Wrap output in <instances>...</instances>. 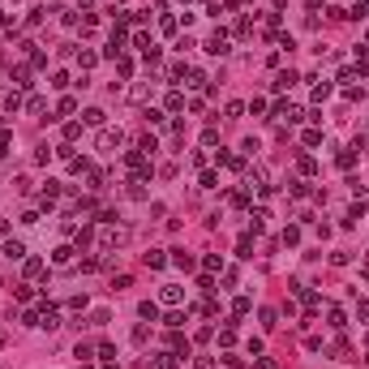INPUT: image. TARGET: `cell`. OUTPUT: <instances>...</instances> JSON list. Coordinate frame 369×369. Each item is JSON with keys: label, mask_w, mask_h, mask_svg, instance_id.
I'll list each match as a JSON object with an SVG mask.
<instances>
[{"label": "cell", "mask_w": 369, "mask_h": 369, "mask_svg": "<svg viewBox=\"0 0 369 369\" xmlns=\"http://www.w3.org/2000/svg\"><path fill=\"white\" fill-rule=\"evenodd\" d=\"M206 52H210V56H228V52H232V39H228L223 30H215V34L206 39Z\"/></svg>", "instance_id": "cell-1"}, {"label": "cell", "mask_w": 369, "mask_h": 369, "mask_svg": "<svg viewBox=\"0 0 369 369\" xmlns=\"http://www.w3.org/2000/svg\"><path fill=\"white\" fill-rule=\"evenodd\" d=\"M159 301H163V305H181V301H185V288H181V283H163V288H159Z\"/></svg>", "instance_id": "cell-3"}, {"label": "cell", "mask_w": 369, "mask_h": 369, "mask_svg": "<svg viewBox=\"0 0 369 369\" xmlns=\"http://www.w3.org/2000/svg\"><path fill=\"white\" fill-rule=\"evenodd\" d=\"M82 121H86V125H103V112H99V108H86V112H82Z\"/></svg>", "instance_id": "cell-18"}, {"label": "cell", "mask_w": 369, "mask_h": 369, "mask_svg": "<svg viewBox=\"0 0 369 369\" xmlns=\"http://www.w3.org/2000/svg\"><path fill=\"white\" fill-rule=\"evenodd\" d=\"M56 198H61V185L47 181V185H43V193H39V202H43V206H56Z\"/></svg>", "instance_id": "cell-5"}, {"label": "cell", "mask_w": 369, "mask_h": 369, "mask_svg": "<svg viewBox=\"0 0 369 369\" xmlns=\"http://www.w3.org/2000/svg\"><path fill=\"white\" fill-rule=\"evenodd\" d=\"M9 142H13V138H9V133H5V129H0V154H5V150H9Z\"/></svg>", "instance_id": "cell-29"}, {"label": "cell", "mask_w": 369, "mask_h": 369, "mask_svg": "<svg viewBox=\"0 0 369 369\" xmlns=\"http://www.w3.org/2000/svg\"><path fill=\"white\" fill-rule=\"evenodd\" d=\"M94 61H99L94 52H77V65H82V69H94Z\"/></svg>", "instance_id": "cell-21"}, {"label": "cell", "mask_w": 369, "mask_h": 369, "mask_svg": "<svg viewBox=\"0 0 369 369\" xmlns=\"http://www.w3.org/2000/svg\"><path fill=\"white\" fill-rule=\"evenodd\" d=\"M163 262H168V258H163V249H150V254H146V266H150V270H159Z\"/></svg>", "instance_id": "cell-11"}, {"label": "cell", "mask_w": 369, "mask_h": 369, "mask_svg": "<svg viewBox=\"0 0 369 369\" xmlns=\"http://www.w3.org/2000/svg\"><path fill=\"white\" fill-rule=\"evenodd\" d=\"M0 26H9V17H5V13H0Z\"/></svg>", "instance_id": "cell-30"}, {"label": "cell", "mask_w": 369, "mask_h": 369, "mask_svg": "<svg viewBox=\"0 0 369 369\" xmlns=\"http://www.w3.org/2000/svg\"><path fill=\"white\" fill-rule=\"evenodd\" d=\"M103 369H116V365H103Z\"/></svg>", "instance_id": "cell-31"}, {"label": "cell", "mask_w": 369, "mask_h": 369, "mask_svg": "<svg viewBox=\"0 0 369 369\" xmlns=\"http://www.w3.org/2000/svg\"><path fill=\"white\" fill-rule=\"evenodd\" d=\"M172 262H176V266H181V270H193V258H189V254H181V249H176V254H172Z\"/></svg>", "instance_id": "cell-15"}, {"label": "cell", "mask_w": 369, "mask_h": 369, "mask_svg": "<svg viewBox=\"0 0 369 369\" xmlns=\"http://www.w3.org/2000/svg\"><path fill=\"white\" fill-rule=\"evenodd\" d=\"M73 254H77L73 245H56V249H52V266H61V270L73 266Z\"/></svg>", "instance_id": "cell-2"}, {"label": "cell", "mask_w": 369, "mask_h": 369, "mask_svg": "<svg viewBox=\"0 0 369 369\" xmlns=\"http://www.w3.org/2000/svg\"><path fill=\"white\" fill-rule=\"evenodd\" d=\"M185 5H189V0H185Z\"/></svg>", "instance_id": "cell-33"}, {"label": "cell", "mask_w": 369, "mask_h": 369, "mask_svg": "<svg viewBox=\"0 0 369 369\" xmlns=\"http://www.w3.org/2000/svg\"><path fill=\"white\" fill-rule=\"evenodd\" d=\"M121 142H125L121 129H103V133H99V150H112V146H121Z\"/></svg>", "instance_id": "cell-4"}, {"label": "cell", "mask_w": 369, "mask_h": 369, "mask_svg": "<svg viewBox=\"0 0 369 369\" xmlns=\"http://www.w3.org/2000/svg\"><path fill=\"white\" fill-rule=\"evenodd\" d=\"M275 116H279V121H288V125H296V121H301V108H292V103H279Z\"/></svg>", "instance_id": "cell-6"}, {"label": "cell", "mask_w": 369, "mask_h": 369, "mask_svg": "<svg viewBox=\"0 0 369 369\" xmlns=\"http://www.w3.org/2000/svg\"><path fill=\"white\" fill-rule=\"evenodd\" d=\"M176 361H181L176 352H159V356H154V369H176Z\"/></svg>", "instance_id": "cell-8"}, {"label": "cell", "mask_w": 369, "mask_h": 369, "mask_svg": "<svg viewBox=\"0 0 369 369\" xmlns=\"http://www.w3.org/2000/svg\"><path fill=\"white\" fill-rule=\"evenodd\" d=\"M65 309H69V314H82V309H86V296H69Z\"/></svg>", "instance_id": "cell-19"}, {"label": "cell", "mask_w": 369, "mask_h": 369, "mask_svg": "<svg viewBox=\"0 0 369 369\" xmlns=\"http://www.w3.org/2000/svg\"><path fill=\"white\" fill-rule=\"evenodd\" d=\"M129 99H133V103H146V99H150V86H133V90H129Z\"/></svg>", "instance_id": "cell-17"}, {"label": "cell", "mask_w": 369, "mask_h": 369, "mask_svg": "<svg viewBox=\"0 0 369 369\" xmlns=\"http://www.w3.org/2000/svg\"><path fill=\"white\" fill-rule=\"evenodd\" d=\"M249 309H254V305H249V296H236V301H232V314H236V318H245Z\"/></svg>", "instance_id": "cell-12"}, {"label": "cell", "mask_w": 369, "mask_h": 369, "mask_svg": "<svg viewBox=\"0 0 369 369\" xmlns=\"http://www.w3.org/2000/svg\"><path fill=\"white\" fill-rule=\"evenodd\" d=\"M0 343H5V335H0Z\"/></svg>", "instance_id": "cell-32"}, {"label": "cell", "mask_w": 369, "mask_h": 369, "mask_svg": "<svg viewBox=\"0 0 369 369\" xmlns=\"http://www.w3.org/2000/svg\"><path fill=\"white\" fill-rule=\"evenodd\" d=\"M138 314H142V318H150V322H154V318H159V305H150V301H142V305H138Z\"/></svg>", "instance_id": "cell-14"}, {"label": "cell", "mask_w": 369, "mask_h": 369, "mask_svg": "<svg viewBox=\"0 0 369 369\" xmlns=\"http://www.w3.org/2000/svg\"><path fill=\"white\" fill-rule=\"evenodd\" d=\"M185 86H193V90H202V86H206V73H202V69H185Z\"/></svg>", "instance_id": "cell-7"}, {"label": "cell", "mask_w": 369, "mask_h": 369, "mask_svg": "<svg viewBox=\"0 0 369 369\" xmlns=\"http://www.w3.org/2000/svg\"><path fill=\"white\" fill-rule=\"evenodd\" d=\"M181 322H185V314H176V309H172V314H168V318H163V326H172V331H176V326H181Z\"/></svg>", "instance_id": "cell-26"}, {"label": "cell", "mask_w": 369, "mask_h": 369, "mask_svg": "<svg viewBox=\"0 0 369 369\" xmlns=\"http://www.w3.org/2000/svg\"><path fill=\"white\" fill-rule=\"evenodd\" d=\"M5 258H26V245L22 241H5Z\"/></svg>", "instance_id": "cell-10"}, {"label": "cell", "mask_w": 369, "mask_h": 369, "mask_svg": "<svg viewBox=\"0 0 369 369\" xmlns=\"http://www.w3.org/2000/svg\"><path fill=\"white\" fill-rule=\"evenodd\" d=\"M292 82H296V73H279V77H275V90H288Z\"/></svg>", "instance_id": "cell-22"}, {"label": "cell", "mask_w": 369, "mask_h": 369, "mask_svg": "<svg viewBox=\"0 0 369 369\" xmlns=\"http://www.w3.org/2000/svg\"><path fill=\"white\" fill-rule=\"evenodd\" d=\"M356 154H361V150L348 146V150H339V154H335V163H339V168H352V163H356Z\"/></svg>", "instance_id": "cell-9"}, {"label": "cell", "mask_w": 369, "mask_h": 369, "mask_svg": "<svg viewBox=\"0 0 369 369\" xmlns=\"http://www.w3.org/2000/svg\"><path fill=\"white\" fill-rule=\"evenodd\" d=\"M326 94H331V82H318V86H314V103H322Z\"/></svg>", "instance_id": "cell-20"}, {"label": "cell", "mask_w": 369, "mask_h": 369, "mask_svg": "<svg viewBox=\"0 0 369 369\" xmlns=\"http://www.w3.org/2000/svg\"><path fill=\"white\" fill-rule=\"evenodd\" d=\"M73 356H77V361H90L94 348H90V343H77V352H73Z\"/></svg>", "instance_id": "cell-27"}, {"label": "cell", "mask_w": 369, "mask_h": 369, "mask_svg": "<svg viewBox=\"0 0 369 369\" xmlns=\"http://www.w3.org/2000/svg\"><path fill=\"white\" fill-rule=\"evenodd\" d=\"M13 82H17V86H30V69L17 65V69H13Z\"/></svg>", "instance_id": "cell-16"}, {"label": "cell", "mask_w": 369, "mask_h": 369, "mask_svg": "<svg viewBox=\"0 0 369 369\" xmlns=\"http://www.w3.org/2000/svg\"><path fill=\"white\" fill-rule=\"evenodd\" d=\"M26 275H30V279L43 275V262H39V258H26Z\"/></svg>", "instance_id": "cell-13"}, {"label": "cell", "mask_w": 369, "mask_h": 369, "mask_svg": "<svg viewBox=\"0 0 369 369\" xmlns=\"http://www.w3.org/2000/svg\"><path fill=\"white\" fill-rule=\"evenodd\" d=\"M73 108H77L73 99H61V103H56V116H69V112H73Z\"/></svg>", "instance_id": "cell-25"}, {"label": "cell", "mask_w": 369, "mask_h": 369, "mask_svg": "<svg viewBox=\"0 0 369 369\" xmlns=\"http://www.w3.org/2000/svg\"><path fill=\"white\" fill-rule=\"evenodd\" d=\"M17 103H22V94H17V90H9V94H5V108H9V112H17Z\"/></svg>", "instance_id": "cell-24"}, {"label": "cell", "mask_w": 369, "mask_h": 369, "mask_svg": "<svg viewBox=\"0 0 369 369\" xmlns=\"http://www.w3.org/2000/svg\"><path fill=\"white\" fill-rule=\"evenodd\" d=\"M343 322H348V318H343V309H335V305H331V326H335V331H339Z\"/></svg>", "instance_id": "cell-23"}, {"label": "cell", "mask_w": 369, "mask_h": 369, "mask_svg": "<svg viewBox=\"0 0 369 369\" xmlns=\"http://www.w3.org/2000/svg\"><path fill=\"white\" fill-rule=\"evenodd\" d=\"M193 369H215V361H210V356H198V361H193Z\"/></svg>", "instance_id": "cell-28"}]
</instances>
